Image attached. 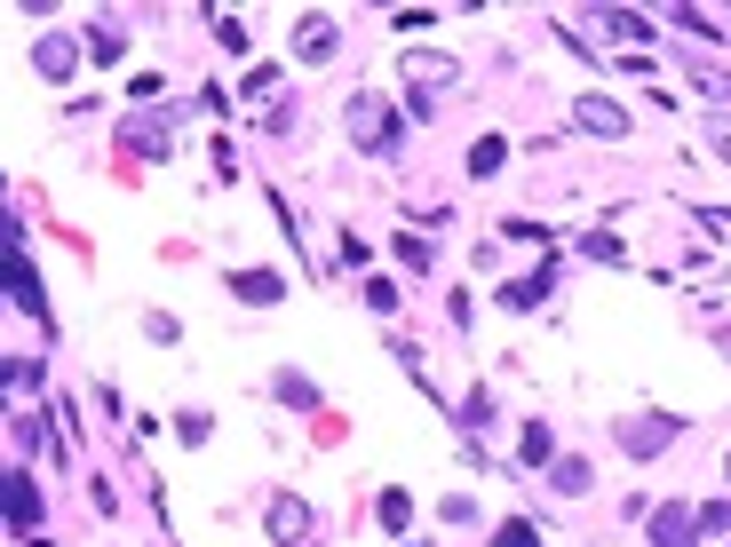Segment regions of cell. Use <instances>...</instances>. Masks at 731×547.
Returning a JSON list of instances; mask_svg holds the SVG:
<instances>
[{
  "mask_svg": "<svg viewBox=\"0 0 731 547\" xmlns=\"http://www.w3.org/2000/svg\"><path fill=\"white\" fill-rule=\"evenodd\" d=\"M406 95H414V112H438V95H453L461 88V64L446 56V48H406Z\"/></svg>",
  "mask_w": 731,
  "mask_h": 547,
  "instance_id": "1",
  "label": "cell"
},
{
  "mask_svg": "<svg viewBox=\"0 0 731 547\" xmlns=\"http://www.w3.org/2000/svg\"><path fill=\"white\" fill-rule=\"evenodd\" d=\"M342 119H350V144H358L366 159H390V151H397V112L382 104V95H350Z\"/></svg>",
  "mask_w": 731,
  "mask_h": 547,
  "instance_id": "2",
  "label": "cell"
},
{
  "mask_svg": "<svg viewBox=\"0 0 731 547\" xmlns=\"http://www.w3.org/2000/svg\"><path fill=\"white\" fill-rule=\"evenodd\" d=\"M120 144L136 151V159H168V151H176V127L151 119V112H127V119H120Z\"/></svg>",
  "mask_w": 731,
  "mask_h": 547,
  "instance_id": "3",
  "label": "cell"
},
{
  "mask_svg": "<svg viewBox=\"0 0 731 547\" xmlns=\"http://www.w3.org/2000/svg\"><path fill=\"white\" fill-rule=\"evenodd\" d=\"M9 301L32 318H48V301H41V270L24 262V230H9Z\"/></svg>",
  "mask_w": 731,
  "mask_h": 547,
  "instance_id": "4",
  "label": "cell"
},
{
  "mask_svg": "<svg viewBox=\"0 0 731 547\" xmlns=\"http://www.w3.org/2000/svg\"><path fill=\"white\" fill-rule=\"evenodd\" d=\"M652 547H700V508H652Z\"/></svg>",
  "mask_w": 731,
  "mask_h": 547,
  "instance_id": "5",
  "label": "cell"
},
{
  "mask_svg": "<svg viewBox=\"0 0 731 547\" xmlns=\"http://www.w3.org/2000/svg\"><path fill=\"white\" fill-rule=\"evenodd\" d=\"M684 421H660V413H637V421H620V453H637V460H652L660 444H668Z\"/></svg>",
  "mask_w": 731,
  "mask_h": 547,
  "instance_id": "6",
  "label": "cell"
},
{
  "mask_svg": "<svg viewBox=\"0 0 731 547\" xmlns=\"http://www.w3.org/2000/svg\"><path fill=\"white\" fill-rule=\"evenodd\" d=\"M230 294H239L247 310H271V301H286V278L279 270H230Z\"/></svg>",
  "mask_w": 731,
  "mask_h": 547,
  "instance_id": "7",
  "label": "cell"
},
{
  "mask_svg": "<svg viewBox=\"0 0 731 547\" xmlns=\"http://www.w3.org/2000/svg\"><path fill=\"white\" fill-rule=\"evenodd\" d=\"M335 41H342L335 16H303V24H294V56H303V64H335Z\"/></svg>",
  "mask_w": 731,
  "mask_h": 547,
  "instance_id": "8",
  "label": "cell"
},
{
  "mask_svg": "<svg viewBox=\"0 0 731 547\" xmlns=\"http://www.w3.org/2000/svg\"><path fill=\"white\" fill-rule=\"evenodd\" d=\"M72 64H80V41H64V32L32 41V72H41V80H72Z\"/></svg>",
  "mask_w": 731,
  "mask_h": 547,
  "instance_id": "9",
  "label": "cell"
},
{
  "mask_svg": "<svg viewBox=\"0 0 731 547\" xmlns=\"http://www.w3.org/2000/svg\"><path fill=\"white\" fill-rule=\"evenodd\" d=\"M32 524H41V492H32V476L16 468V476H9V532L32 539Z\"/></svg>",
  "mask_w": 731,
  "mask_h": 547,
  "instance_id": "10",
  "label": "cell"
},
{
  "mask_svg": "<svg viewBox=\"0 0 731 547\" xmlns=\"http://www.w3.org/2000/svg\"><path fill=\"white\" fill-rule=\"evenodd\" d=\"M684 80H691V88H700V95H708V104H731V72H723V64H716V56H684Z\"/></svg>",
  "mask_w": 731,
  "mask_h": 547,
  "instance_id": "11",
  "label": "cell"
},
{
  "mask_svg": "<svg viewBox=\"0 0 731 547\" xmlns=\"http://www.w3.org/2000/svg\"><path fill=\"white\" fill-rule=\"evenodd\" d=\"M588 135H628V112L620 104H605V95H581V112H573Z\"/></svg>",
  "mask_w": 731,
  "mask_h": 547,
  "instance_id": "12",
  "label": "cell"
},
{
  "mask_svg": "<svg viewBox=\"0 0 731 547\" xmlns=\"http://www.w3.org/2000/svg\"><path fill=\"white\" fill-rule=\"evenodd\" d=\"M271 532H279V539H303V532H311V508L294 500V492H279V500H271Z\"/></svg>",
  "mask_w": 731,
  "mask_h": 547,
  "instance_id": "13",
  "label": "cell"
},
{
  "mask_svg": "<svg viewBox=\"0 0 731 547\" xmlns=\"http://www.w3.org/2000/svg\"><path fill=\"white\" fill-rule=\"evenodd\" d=\"M502 159H509L502 135H477V144H470V175H502Z\"/></svg>",
  "mask_w": 731,
  "mask_h": 547,
  "instance_id": "14",
  "label": "cell"
},
{
  "mask_svg": "<svg viewBox=\"0 0 731 547\" xmlns=\"http://www.w3.org/2000/svg\"><path fill=\"white\" fill-rule=\"evenodd\" d=\"M605 32H612V41H628V48H637V41H652V24H644L637 9H605Z\"/></svg>",
  "mask_w": 731,
  "mask_h": 547,
  "instance_id": "15",
  "label": "cell"
},
{
  "mask_svg": "<svg viewBox=\"0 0 731 547\" xmlns=\"http://www.w3.org/2000/svg\"><path fill=\"white\" fill-rule=\"evenodd\" d=\"M88 56H95V64H120V56H127V32H120V24H95V32H88Z\"/></svg>",
  "mask_w": 731,
  "mask_h": 547,
  "instance_id": "16",
  "label": "cell"
},
{
  "mask_svg": "<svg viewBox=\"0 0 731 547\" xmlns=\"http://www.w3.org/2000/svg\"><path fill=\"white\" fill-rule=\"evenodd\" d=\"M271 389H279L286 404H303V413H318V389L303 381V373H279V381H271Z\"/></svg>",
  "mask_w": 731,
  "mask_h": 547,
  "instance_id": "17",
  "label": "cell"
},
{
  "mask_svg": "<svg viewBox=\"0 0 731 547\" xmlns=\"http://www.w3.org/2000/svg\"><path fill=\"white\" fill-rule=\"evenodd\" d=\"M549 476H556V492H564V500H581V492H588V460H556Z\"/></svg>",
  "mask_w": 731,
  "mask_h": 547,
  "instance_id": "18",
  "label": "cell"
},
{
  "mask_svg": "<svg viewBox=\"0 0 731 547\" xmlns=\"http://www.w3.org/2000/svg\"><path fill=\"white\" fill-rule=\"evenodd\" d=\"M541 294H549V270H541V278H517V286H502V301H509V310H533Z\"/></svg>",
  "mask_w": 731,
  "mask_h": 547,
  "instance_id": "19",
  "label": "cell"
},
{
  "mask_svg": "<svg viewBox=\"0 0 731 547\" xmlns=\"http://www.w3.org/2000/svg\"><path fill=\"white\" fill-rule=\"evenodd\" d=\"M382 524L406 532V524H414V500H406V492H382Z\"/></svg>",
  "mask_w": 731,
  "mask_h": 547,
  "instance_id": "20",
  "label": "cell"
},
{
  "mask_svg": "<svg viewBox=\"0 0 731 547\" xmlns=\"http://www.w3.org/2000/svg\"><path fill=\"white\" fill-rule=\"evenodd\" d=\"M24 389H41V357H32V365L9 357V397H24Z\"/></svg>",
  "mask_w": 731,
  "mask_h": 547,
  "instance_id": "21",
  "label": "cell"
},
{
  "mask_svg": "<svg viewBox=\"0 0 731 547\" xmlns=\"http://www.w3.org/2000/svg\"><path fill=\"white\" fill-rule=\"evenodd\" d=\"M525 460H533V468H541V460H556V436H549L541 421H533V429H525Z\"/></svg>",
  "mask_w": 731,
  "mask_h": 547,
  "instance_id": "22",
  "label": "cell"
},
{
  "mask_svg": "<svg viewBox=\"0 0 731 547\" xmlns=\"http://www.w3.org/2000/svg\"><path fill=\"white\" fill-rule=\"evenodd\" d=\"M708 151L731 167V112H716V119H708Z\"/></svg>",
  "mask_w": 731,
  "mask_h": 547,
  "instance_id": "23",
  "label": "cell"
},
{
  "mask_svg": "<svg viewBox=\"0 0 731 547\" xmlns=\"http://www.w3.org/2000/svg\"><path fill=\"white\" fill-rule=\"evenodd\" d=\"M215 41H223L230 56H247V24H239V16H215Z\"/></svg>",
  "mask_w": 731,
  "mask_h": 547,
  "instance_id": "24",
  "label": "cell"
},
{
  "mask_svg": "<svg viewBox=\"0 0 731 547\" xmlns=\"http://www.w3.org/2000/svg\"><path fill=\"white\" fill-rule=\"evenodd\" d=\"M366 310L390 318V310H397V286H390V278H366Z\"/></svg>",
  "mask_w": 731,
  "mask_h": 547,
  "instance_id": "25",
  "label": "cell"
},
{
  "mask_svg": "<svg viewBox=\"0 0 731 547\" xmlns=\"http://www.w3.org/2000/svg\"><path fill=\"white\" fill-rule=\"evenodd\" d=\"M493 547H541V532H533V524H502V532H493Z\"/></svg>",
  "mask_w": 731,
  "mask_h": 547,
  "instance_id": "26",
  "label": "cell"
},
{
  "mask_svg": "<svg viewBox=\"0 0 731 547\" xmlns=\"http://www.w3.org/2000/svg\"><path fill=\"white\" fill-rule=\"evenodd\" d=\"M700 532H731V500H708L700 508Z\"/></svg>",
  "mask_w": 731,
  "mask_h": 547,
  "instance_id": "27",
  "label": "cell"
},
{
  "mask_svg": "<svg viewBox=\"0 0 731 547\" xmlns=\"http://www.w3.org/2000/svg\"><path fill=\"white\" fill-rule=\"evenodd\" d=\"M700 223H708V230H723V238H731V215H723V207H700Z\"/></svg>",
  "mask_w": 731,
  "mask_h": 547,
  "instance_id": "28",
  "label": "cell"
},
{
  "mask_svg": "<svg viewBox=\"0 0 731 547\" xmlns=\"http://www.w3.org/2000/svg\"><path fill=\"white\" fill-rule=\"evenodd\" d=\"M723 357H731V333H723Z\"/></svg>",
  "mask_w": 731,
  "mask_h": 547,
  "instance_id": "29",
  "label": "cell"
},
{
  "mask_svg": "<svg viewBox=\"0 0 731 547\" xmlns=\"http://www.w3.org/2000/svg\"><path fill=\"white\" fill-rule=\"evenodd\" d=\"M32 547H48V539H32Z\"/></svg>",
  "mask_w": 731,
  "mask_h": 547,
  "instance_id": "30",
  "label": "cell"
}]
</instances>
